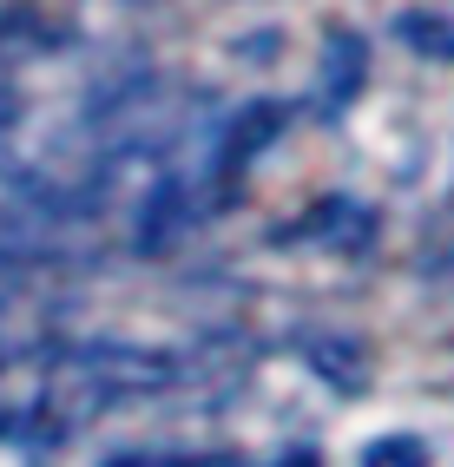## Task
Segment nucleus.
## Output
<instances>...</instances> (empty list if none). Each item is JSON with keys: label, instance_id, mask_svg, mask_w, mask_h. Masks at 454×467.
Masks as SVG:
<instances>
[{"label": "nucleus", "instance_id": "1", "mask_svg": "<svg viewBox=\"0 0 454 467\" xmlns=\"http://www.w3.org/2000/svg\"><path fill=\"white\" fill-rule=\"evenodd\" d=\"M284 119H290L284 106H244V112H237L231 126H224V171H237V165H251L257 151H263L270 139L284 132Z\"/></svg>", "mask_w": 454, "mask_h": 467}, {"label": "nucleus", "instance_id": "2", "mask_svg": "<svg viewBox=\"0 0 454 467\" xmlns=\"http://www.w3.org/2000/svg\"><path fill=\"white\" fill-rule=\"evenodd\" d=\"M356 92H362V40L356 34H329V86H323V99L349 106Z\"/></svg>", "mask_w": 454, "mask_h": 467}, {"label": "nucleus", "instance_id": "3", "mask_svg": "<svg viewBox=\"0 0 454 467\" xmlns=\"http://www.w3.org/2000/svg\"><path fill=\"white\" fill-rule=\"evenodd\" d=\"M435 454H428V441L421 434H382V441L362 454V467H428Z\"/></svg>", "mask_w": 454, "mask_h": 467}, {"label": "nucleus", "instance_id": "4", "mask_svg": "<svg viewBox=\"0 0 454 467\" xmlns=\"http://www.w3.org/2000/svg\"><path fill=\"white\" fill-rule=\"evenodd\" d=\"M402 40H408V47H421V53H435V59H454V26H448V20H435V14H428V20L408 14V20H402Z\"/></svg>", "mask_w": 454, "mask_h": 467}, {"label": "nucleus", "instance_id": "5", "mask_svg": "<svg viewBox=\"0 0 454 467\" xmlns=\"http://www.w3.org/2000/svg\"><path fill=\"white\" fill-rule=\"evenodd\" d=\"M106 467H171V461H159V454H119V461H106Z\"/></svg>", "mask_w": 454, "mask_h": 467}, {"label": "nucleus", "instance_id": "6", "mask_svg": "<svg viewBox=\"0 0 454 467\" xmlns=\"http://www.w3.org/2000/svg\"><path fill=\"white\" fill-rule=\"evenodd\" d=\"M277 467H323V461H316V454H303V448H296V454H284Z\"/></svg>", "mask_w": 454, "mask_h": 467}]
</instances>
